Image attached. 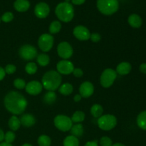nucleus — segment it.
Here are the masks:
<instances>
[{
	"instance_id": "obj_30",
	"label": "nucleus",
	"mask_w": 146,
	"mask_h": 146,
	"mask_svg": "<svg viewBox=\"0 0 146 146\" xmlns=\"http://www.w3.org/2000/svg\"><path fill=\"white\" fill-rule=\"evenodd\" d=\"M71 121L74 123L83 122L85 119V114L82 111H76L71 117Z\"/></svg>"
},
{
	"instance_id": "obj_45",
	"label": "nucleus",
	"mask_w": 146,
	"mask_h": 146,
	"mask_svg": "<svg viewBox=\"0 0 146 146\" xmlns=\"http://www.w3.org/2000/svg\"><path fill=\"white\" fill-rule=\"evenodd\" d=\"M0 146H13V145L10 143H7L6 142H3L0 143Z\"/></svg>"
},
{
	"instance_id": "obj_41",
	"label": "nucleus",
	"mask_w": 146,
	"mask_h": 146,
	"mask_svg": "<svg viewBox=\"0 0 146 146\" xmlns=\"http://www.w3.org/2000/svg\"><path fill=\"white\" fill-rule=\"evenodd\" d=\"M84 146H98V141H88L86 143Z\"/></svg>"
},
{
	"instance_id": "obj_42",
	"label": "nucleus",
	"mask_w": 146,
	"mask_h": 146,
	"mask_svg": "<svg viewBox=\"0 0 146 146\" xmlns=\"http://www.w3.org/2000/svg\"><path fill=\"white\" fill-rule=\"evenodd\" d=\"M71 1L75 5H81L85 2L86 0H71Z\"/></svg>"
},
{
	"instance_id": "obj_1",
	"label": "nucleus",
	"mask_w": 146,
	"mask_h": 146,
	"mask_svg": "<svg viewBox=\"0 0 146 146\" xmlns=\"http://www.w3.org/2000/svg\"><path fill=\"white\" fill-rule=\"evenodd\" d=\"M4 106L7 111L14 115H20L24 112L27 106L25 97L17 91H11L4 98Z\"/></svg>"
},
{
	"instance_id": "obj_17",
	"label": "nucleus",
	"mask_w": 146,
	"mask_h": 146,
	"mask_svg": "<svg viewBox=\"0 0 146 146\" xmlns=\"http://www.w3.org/2000/svg\"><path fill=\"white\" fill-rule=\"evenodd\" d=\"M14 7L19 12H24L29 9L30 3L28 0H16L14 3Z\"/></svg>"
},
{
	"instance_id": "obj_46",
	"label": "nucleus",
	"mask_w": 146,
	"mask_h": 146,
	"mask_svg": "<svg viewBox=\"0 0 146 146\" xmlns=\"http://www.w3.org/2000/svg\"><path fill=\"white\" fill-rule=\"evenodd\" d=\"M112 146H125V145L122 143H118L113 144V145H112Z\"/></svg>"
},
{
	"instance_id": "obj_5",
	"label": "nucleus",
	"mask_w": 146,
	"mask_h": 146,
	"mask_svg": "<svg viewBox=\"0 0 146 146\" xmlns=\"http://www.w3.org/2000/svg\"><path fill=\"white\" fill-rule=\"evenodd\" d=\"M98 125L103 131H111L117 125V119L114 115L110 114L101 115L98 119Z\"/></svg>"
},
{
	"instance_id": "obj_8",
	"label": "nucleus",
	"mask_w": 146,
	"mask_h": 146,
	"mask_svg": "<svg viewBox=\"0 0 146 146\" xmlns=\"http://www.w3.org/2000/svg\"><path fill=\"white\" fill-rule=\"evenodd\" d=\"M19 53L20 57L26 61L34 59L38 56L36 48L29 44H25L22 46L20 48Z\"/></svg>"
},
{
	"instance_id": "obj_35",
	"label": "nucleus",
	"mask_w": 146,
	"mask_h": 146,
	"mask_svg": "<svg viewBox=\"0 0 146 146\" xmlns=\"http://www.w3.org/2000/svg\"><path fill=\"white\" fill-rule=\"evenodd\" d=\"M13 19H14V14H13L12 13L6 12L3 14L2 17H1V19L4 22L8 23V22H10V21H12Z\"/></svg>"
},
{
	"instance_id": "obj_12",
	"label": "nucleus",
	"mask_w": 146,
	"mask_h": 146,
	"mask_svg": "<svg viewBox=\"0 0 146 146\" xmlns=\"http://www.w3.org/2000/svg\"><path fill=\"white\" fill-rule=\"evenodd\" d=\"M74 35L80 41H87L90 38L91 33L84 26H77L74 29Z\"/></svg>"
},
{
	"instance_id": "obj_3",
	"label": "nucleus",
	"mask_w": 146,
	"mask_h": 146,
	"mask_svg": "<svg viewBox=\"0 0 146 146\" xmlns=\"http://www.w3.org/2000/svg\"><path fill=\"white\" fill-rule=\"evenodd\" d=\"M55 14L61 21L69 22L74 17V7L68 2H61L56 7Z\"/></svg>"
},
{
	"instance_id": "obj_14",
	"label": "nucleus",
	"mask_w": 146,
	"mask_h": 146,
	"mask_svg": "<svg viewBox=\"0 0 146 146\" xmlns=\"http://www.w3.org/2000/svg\"><path fill=\"white\" fill-rule=\"evenodd\" d=\"M25 89L27 93H28L30 95L36 96L42 91L43 86L38 81H32L26 85Z\"/></svg>"
},
{
	"instance_id": "obj_38",
	"label": "nucleus",
	"mask_w": 146,
	"mask_h": 146,
	"mask_svg": "<svg viewBox=\"0 0 146 146\" xmlns=\"http://www.w3.org/2000/svg\"><path fill=\"white\" fill-rule=\"evenodd\" d=\"M73 74L77 78H80V77L84 75V72H83L81 68H74V71H73Z\"/></svg>"
},
{
	"instance_id": "obj_33",
	"label": "nucleus",
	"mask_w": 146,
	"mask_h": 146,
	"mask_svg": "<svg viewBox=\"0 0 146 146\" xmlns=\"http://www.w3.org/2000/svg\"><path fill=\"white\" fill-rule=\"evenodd\" d=\"M26 82L22 78H17L14 81V86L17 89H23L26 87Z\"/></svg>"
},
{
	"instance_id": "obj_7",
	"label": "nucleus",
	"mask_w": 146,
	"mask_h": 146,
	"mask_svg": "<svg viewBox=\"0 0 146 146\" xmlns=\"http://www.w3.org/2000/svg\"><path fill=\"white\" fill-rule=\"evenodd\" d=\"M54 123L55 126L63 132H66L71 130L73 122L69 117L64 115H58L54 118Z\"/></svg>"
},
{
	"instance_id": "obj_29",
	"label": "nucleus",
	"mask_w": 146,
	"mask_h": 146,
	"mask_svg": "<svg viewBox=\"0 0 146 146\" xmlns=\"http://www.w3.org/2000/svg\"><path fill=\"white\" fill-rule=\"evenodd\" d=\"M37 142L39 146H50L51 144V140L48 135H41L38 137Z\"/></svg>"
},
{
	"instance_id": "obj_43",
	"label": "nucleus",
	"mask_w": 146,
	"mask_h": 146,
	"mask_svg": "<svg viewBox=\"0 0 146 146\" xmlns=\"http://www.w3.org/2000/svg\"><path fill=\"white\" fill-rule=\"evenodd\" d=\"M4 140V133L2 130L0 128V142H2Z\"/></svg>"
},
{
	"instance_id": "obj_44",
	"label": "nucleus",
	"mask_w": 146,
	"mask_h": 146,
	"mask_svg": "<svg viewBox=\"0 0 146 146\" xmlns=\"http://www.w3.org/2000/svg\"><path fill=\"white\" fill-rule=\"evenodd\" d=\"M81 95H78V94H77V95H76L75 96H74V100L75 102H78V101H80L81 100Z\"/></svg>"
},
{
	"instance_id": "obj_48",
	"label": "nucleus",
	"mask_w": 146,
	"mask_h": 146,
	"mask_svg": "<svg viewBox=\"0 0 146 146\" xmlns=\"http://www.w3.org/2000/svg\"><path fill=\"white\" fill-rule=\"evenodd\" d=\"M69 1V0H66V2H68Z\"/></svg>"
},
{
	"instance_id": "obj_25",
	"label": "nucleus",
	"mask_w": 146,
	"mask_h": 146,
	"mask_svg": "<svg viewBox=\"0 0 146 146\" xmlns=\"http://www.w3.org/2000/svg\"><path fill=\"white\" fill-rule=\"evenodd\" d=\"M104 109L99 104H94L91 108V113L94 118H100L102 115Z\"/></svg>"
},
{
	"instance_id": "obj_27",
	"label": "nucleus",
	"mask_w": 146,
	"mask_h": 146,
	"mask_svg": "<svg viewBox=\"0 0 146 146\" xmlns=\"http://www.w3.org/2000/svg\"><path fill=\"white\" fill-rule=\"evenodd\" d=\"M61 24L58 21H54L51 23L49 26V32L52 34H56L61 31Z\"/></svg>"
},
{
	"instance_id": "obj_13",
	"label": "nucleus",
	"mask_w": 146,
	"mask_h": 146,
	"mask_svg": "<svg viewBox=\"0 0 146 146\" xmlns=\"http://www.w3.org/2000/svg\"><path fill=\"white\" fill-rule=\"evenodd\" d=\"M50 12L49 6L45 2H40L34 8V14L38 18L44 19L48 17Z\"/></svg>"
},
{
	"instance_id": "obj_11",
	"label": "nucleus",
	"mask_w": 146,
	"mask_h": 146,
	"mask_svg": "<svg viewBox=\"0 0 146 146\" xmlns=\"http://www.w3.org/2000/svg\"><path fill=\"white\" fill-rule=\"evenodd\" d=\"M56 68L57 71L60 74L69 75L73 73L74 66L71 61H68V60H63V61H60L57 64Z\"/></svg>"
},
{
	"instance_id": "obj_6",
	"label": "nucleus",
	"mask_w": 146,
	"mask_h": 146,
	"mask_svg": "<svg viewBox=\"0 0 146 146\" xmlns=\"http://www.w3.org/2000/svg\"><path fill=\"white\" fill-rule=\"evenodd\" d=\"M117 78L116 71L111 68H107L104 70L100 78V82L101 86L104 88H109L113 84L114 81Z\"/></svg>"
},
{
	"instance_id": "obj_18",
	"label": "nucleus",
	"mask_w": 146,
	"mask_h": 146,
	"mask_svg": "<svg viewBox=\"0 0 146 146\" xmlns=\"http://www.w3.org/2000/svg\"><path fill=\"white\" fill-rule=\"evenodd\" d=\"M131 64L128 62H121L118 64L116 67V73L117 74H119L121 76H125L129 74L131 71Z\"/></svg>"
},
{
	"instance_id": "obj_28",
	"label": "nucleus",
	"mask_w": 146,
	"mask_h": 146,
	"mask_svg": "<svg viewBox=\"0 0 146 146\" xmlns=\"http://www.w3.org/2000/svg\"><path fill=\"white\" fill-rule=\"evenodd\" d=\"M56 100V94L54 91H48L45 94L44 97V101L47 104H52Z\"/></svg>"
},
{
	"instance_id": "obj_19",
	"label": "nucleus",
	"mask_w": 146,
	"mask_h": 146,
	"mask_svg": "<svg viewBox=\"0 0 146 146\" xmlns=\"http://www.w3.org/2000/svg\"><path fill=\"white\" fill-rule=\"evenodd\" d=\"M128 22L130 24V26H131L133 28L135 29L140 28L143 24L141 17L139 15L135 14H133L129 16L128 19Z\"/></svg>"
},
{
	"instance_id": "obj_32",
	"label": "nucleus",
	"mask_w": 146,
	"mask_h": 146,
	"mask_svg": "<svg viewBox=\"0 0 146 146\" xmlns=\"http://www.w3.org/2000/svg\"><path fill=\"white\" fill-rule=\"evenodd\" d=\"M16 135L13 131H8V132L6 133V134H4V141L7 143L11 144V143H13L15 140Z\"/></svg>"
},
{
	"instance_id": "obj_40",
	"label": "nucleus",
	"mask_w": 146,
	"mask_h": 146,
	"mask_svg": "<svg viewBox=\"0 0 146 146\" xmlns=\"http://www.w3.org/2000/svg\"><path fill=\"white\" fill-rule=\"evenodd\" d=\"M6 72L4 71V68H3L2 67L0 66V81L4 79V78L5 77Z\"/></svg>"
},
{
	"instance_id": "obj_2",
	"label": "nucleus",
	"mask_w": 146,
	"mask_h": 146,
	"mask_svg": "<svg viewBox=\"0 0 146 146\" xmlns=\"http://www.w3.org/2000/svg\"><path fill=\"white\" fill-rule=\"evenodd\" d=\"M62 78L58 71H47L42 77V86L49 91H54L61 86Z\"/></svg>"
},
{
	"instance_id": "obj_24",
	"label": "nucleus",
	"mask_w": 146,
	"mask_h": 146,
	"mask_svg": "<svg viewBox=\"0 0 146 146\" xmlns=\"http://www.w3.org/2000/svg\"><path fill=\"white\" fill-rule=\"evenodd\" d=\"M64 146H79V141L74 135H68L64 139Z\"/></svg>"
},
{
	"instance_id": "obj_34",
	"label": "nucleus",
	"mask_w": 146,
	"mask_h": 146,
	"mask_svg": "<svg viewBox=\"0 0 146 146\" xmlns=\"http://www.w3.org/2000/svg\"><path fill=\"white\" fill-rule=\"evenodd\" d=\"M100 145L101 146H112L113 142L110 138L107 136H104L100 140Z\"/></svg>"
},
{
	"instance_id": "obj_23",
	"label": "nucleus",
	"mask_w": 146,
	"mask_h": 146,
	"mask_svg": "<svg viewBox=\"0 0 146 146\" xmlns=\"http://www.w3.org/2000/svg\"><path fill=\"white\" fill-rule=\"evenodd\" d=\"M137 124L140 128L146 131V111H143L138 115Z\"/></svg>"
},
{
	"instance_id": "obj_26",
	"label": "nucleus",
	"mask_w": 146,
	"mask_h": 146,
	"mask_svg": "<svg viewBox=\"0 0 146 146\" xmlns=\"http://www.w3.org/2000/svg\"><path fill=\"white\" fill-rule=\"evenodd\" d=\"M37 62L41 66H46L48 65L50 62V58L47 54H41L37 56Z\"/></svg>"
},
{
	"instance_id": "obj_31",
	"label": "nucleus",
	"mask_w": 146,
	"mask_h": 146,
	"mask_svg": "<svg viewBox=\"0 0 146 146\" xmlns=\"http://www.w3.org/2000/svg\"><path fill=\"white\" fill-rule=\"evenodd\" d=\"M37 68H38V67L35 63L29 62L26 65L25 71L27 74L33 75V74H36V72L37 71Z\"/></svg>"
},
{
	"instance_id": "obj_4",
	"label": "nucleus",
	"mask_w": 146,
	"mask_h": 146,
	"mask_svg": "<svg viewBox=\"0 0 146 146\" xmlns=\"http://www.w3.org/2000/svg\"><path fill=\"white\" fill-rule=\"evenodd\" d=\"M97 8L105 15H111L116 12L119 8L118 0H97Z\"/></svg>"
},
{
	"instance_id": "obj_39",
	"label": "nucleus",
	"mask_w": 146,
	"mask_h": 146,
	"mask_svg": "<svg viewBox=\"0 0 146 146\" xmlns=\"http://www.w3.org/2000/svg\"><path fill=\"white\" fill-rule=\"evenodd\" d=\"M139 70L141 73L146 74V63H143V64H141L139 67Z\"/></svg>"
},
{
	"instance_id": "obj_15",
	"label": "nucleus",
	"mask_w": 146,
	"mask_h": 146,
	"mask_svg": "<svg viewBox=\"0 0 146 146\" xmlns=\"http://www.w3.org/2000/svg\"><path fill=\"white\" fill-rule=\"evenodd\" d=\"M79 92L81 97L89 98L90 96L93 95L94 92V85L89 81H85V82L82 83L81 85L80 86Z\"/></svg>"
},
{
	"instance_id": "obj_16",
	"label": "nucleus",
	"mask_w": 146,
	"mask_h": 146,
	"mask_svg": "<svg viewBox=\"0 0 146 146\" xmlns=\"http://www.w3.org/2000/svg\"><path fill=\"white\" fill-rule=\"evenodd\" d=\"M20 121H21V125H22L24 127H31L35 124L36 119L35 117L31 114H24L21 115V118H20Z\"/></svg>"
},
{
	"instance_id": "obj_36",
	"label": "nucleus",
	"mask_w": 146,
	"mask_h": 146,
	"mask_svg": "<svg viewBox=\"0 0 146 146\" xmlns=\"http://www.w3.org/2000/svg\"><path fill=\"white\" fill-rule=\"evenodd\" d=\"M16 70H17V68L13 64H8L7 66H6L5 68H4L6 74H13L15 72Z\"/></svg>"
},
{
	"instance_id": "obj_21",
	"label": "nucleus",
	"mask_w": 146,
	"mask_h": 146,
	"mask_svg": "<svg viewBox=\"0 0 146 146\" xmlns=\"http://www.w3.org/2000/svg\"><path fill=\"white\" fill-rule=\"evenodd\" d=\"M70 131H71V133L72 134V135L76 137V138L82 136L84 133V127H83L82 124L81 123H78L72 125Z\"/></svg>"
},
{
	"instance_id": "obj_22",
	"label": "nucleus",
	"mask_w": 146,
	"mask_h": 146,
	"mask_svg": "<svg viewBox=\"0 0 146 146\" xmlns=\"http://www.w3.org/2000/svg\"><path fill=\"white\" fill-rule=\"evenodd\" d=\"M73 91H74V88L73 86L69 83H66V84H62L60 86L58 91L61 94L64 96H69L72 94Z\"/></svg>"
},
{
	"instance_id": "obj_37",
	"label": "nucleus",
	"mask_w": 146,
	"mask_h": 146,
	"mask_svg": "<svg viewBox=\"0 0 146 146\" xmlns=\"http://www.w3.org/2000/svg\"><path fill=\"white\" fill-rule=\"evenodd\" d=\"M90 38H91V40L93 41V42L96 43V42H98V41L101 40V35H100L99 34H98V33H93V34H91Z\"/></svg>"
},
{
	"instance_id": "obj_47",
	"label": "nucleus",
	"mask_w": 146,
	"mask_h": 146,
	"mask_svg": "<svg viewBox=\"0 0 146 146\" xmlns=\"http://www.w3.org/2000/svg\"><path fill=\"white\" fill-rule=\"evenodd\" d=\"M21 146H33V145H31V144H29V143H25V144H24V145H21Z\"/></svg>"
},
{
	"instance_id": "obj_49",
	"label": "nucleus",
	"mask_w": 146,
	"mask_h": 146,
	"mask_svg": "<svg viewBox=\"0 0 146 146\" xmlns=\"http://www.w3.org/2000/svg\"><path fill=\"white\" fill-rule=\"evenodd\" d=\"M0 21H1V18H0Z\"/></svg>"
},
{
	"instance_id": "obj_9",
	"label": "nucleus",
	"mask_w": 146,
	"mask_h": 146,
	"mask_svg": "<svg viewBox=\"0 0 146 146\" xmlns=\"http://www.w3.org/2000/svg\"><path fill=\"white\" fill-rule=\"evenodd\" d=\"M38 45L40 49L44 52H48L54 45V37L48 34H44L39 37Z\"/></svg>"
},
{
	"instance_id": "obj_20",
	"label": "nucleus",
	"mask_w": 146,
	"mask_h": 146,
	"mask_svg": "<svg viewBox=\"0 0 146 146\" xmlns=\"http://www.w3.org/2000/svg\"><path fill=\"white\" fill-rule=\"evenodd\" d=\"M8 125L11 131H16L21 126V121H20L19 118H17L16 115H12L9 120Z\"/></svg>"
},
{
	"instance_id": "obj_10",
	"label": "nucleus",
	"mask_w": 146,
	"mask_h": 146,
	"mask_svg": "<svg viewBox=\"0 0 146 146\" xmlns=\"http://www.w3.org/2000/svg\"><path fill=\"white\" fill-rule=\"evenodd\" d=\"M57 52L61 58H64V60H67L71 58V56L73 55L74 51L69 43L66 41H63L58 45Z\"/></svg>"
}]
</instances>
